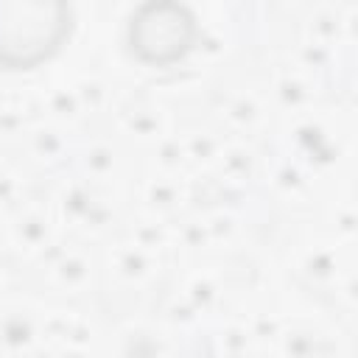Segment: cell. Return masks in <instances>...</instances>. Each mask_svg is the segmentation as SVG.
Segmentation results:
<instances>
[{
  "mask_svg": "<svg viewBox=\"0 0 358 358\" xmlns=\"http://www.w3.org/2000/svg\"><path fill=\"white\" fill-rule=\"evenodd\" d=\"M70 31L67 0H0V64L28 70L50 59Z\"/></svg>",
  "mask_w": 358,
  "mask_h": 358,
  "instance_id": "obj_1",
  "label": "cell"
},
{
  "mask_svg": "<svg viewBox=\"0 0 358 358\" xmlns=\"http://www.w3.org/2000/svg\"><path fill=\"white\" fill-rule=\"evenodd\" d=\"M196 25L176 0H145L129 22V42L143 62L168 64L190 50Z\"/></svg>",
  "mask_w": 358,
  "mask_h": 358,
  "instance_id": "obj_2",
  "label": "cell"
}]
</instances>
